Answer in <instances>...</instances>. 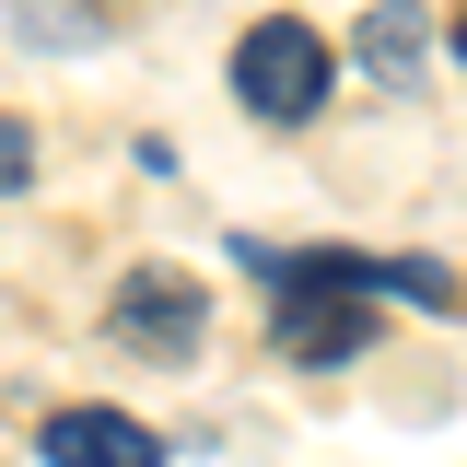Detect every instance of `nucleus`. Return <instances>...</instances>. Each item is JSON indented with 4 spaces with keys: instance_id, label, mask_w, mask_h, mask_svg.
Returning <instances> with one entry per match:
<instances>
[{
    "instance_id": "5",
    "label": "nucleus",
    "mask_w": 467,
    "mask_h": 467,
    "mask_svg": "<svg viewBox=\"0 0 467 467\" xmlns=\"http://www.w3.org/2000/svg\"><path fill=\"white\" fill-rule=\"evenodd\" d=\"M350 47L374 82H420V58H432V24H420V0H374L362 24H350Z\"/></svg>"
},
{
    "instance_id": "3",
    "label": "nucleus",
    "mask_w": 467,
    "mask_h": 467,
    "mask_svg": "<svg viewBox=\"0 0 467 467\" xmlns=\"http://www.w3.org/2000/svg\"><path fill=\"white\" fill-rule=\"evenodd\" d=\"M106 339L129 350V362L187 374V362H199V339H211V292L187 281V269H129V281L106 292Z\"/></svg>"
},
{
    "instance_id": "2",
    "label": "nucleus",
    "mask_w": 467,
    "mask_h": 467,
    "mask_svg": "<svg viewBox=\"0 0 467 467\" xmlns=\"http://www.w3.org/2000/svg\"><path fill=\"white\" fill-rule=\"evenodd\" d=\"M327 82H339V47L304 12H269V24L234 36V106L269 117V129H304V117L327 106Z\"/></svg>"
},
{
    "instance_id": "6",
    "label": "nucleus",
    "mask_w": 467,
    "mask_h": 467,
    "mask_svg": "<svg viewBox=\"0 0 467 467\" xmlns=\"http://www.w3.org/2000/svg\"><path fill=\"white\" fill-rule=\"evenodd\" d=\"M12 24L36 47H94V0H12Z\"/></svg>"
},
{
    "instance_id": "7",
    "label": "nucleus",
    "mask_w": 467,
    "mask_h": 467,
    "mask_svg": "<svg viewBox=\"0 0 467 467\" xmlns=\"http://www.w3.org/2000/svg\"><path fill=\"white\" fill-rule=\"evenodd\" d=\"M24 175H36V129L0 117V199H24Z\"/></svg>"
},
{
    "instance_id": "4",
    "label": "nucleus",
    "mask_w": 467,
    "mask_h": 467,
    "mask_svg": "<svg viewBox=\"0 0 467 467\" xmlns=\"http://www.w3.org/2000/svg\"><path fill=\"white\" fill-rule=\"evenodd\" d=\"M36 456L47 467H164V432L129 420V409H106V398H70V409L36 420Z\"/></svg>"
},
{
    "instance_id": "8",
    "label": "nucleus",
    "mask_w": 467,
    "mask_h": 467,
    "mask_svg": "<svg viewBox=\"0 0 467 467\" xmlns=\"http://www.w3.org/2000/svg\"><path fill=\"white\" fill-rule=\"evenodd\" d=\"M444 47H456V58H467V0H456V24H444Z\"/></svg>"
},
{
    "instance_id": "1",
    "label": "nucleus",
    "mask_w": 467,
    "mask_h": 467,
    "mask_svg": "<svg viewBox=\"0 0 467 467\" xmlns=\"http://www.w3.org/2000/svg\"><path fill=\"white\" fill-rule=\"evenodd\" d=\"M245 269L269 281V339H281L292 362H362V350H374V292L327 281V257H316V245L281 257V245H257V234H245Z\"/></svg>"
}]
</instances>
